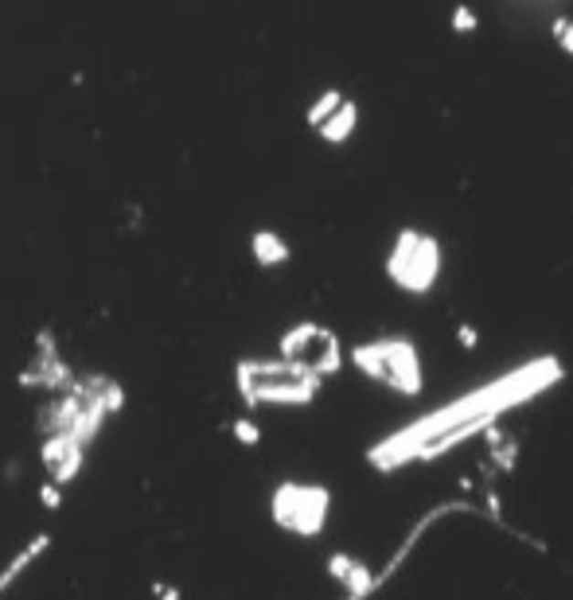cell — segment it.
Segmentation results:
<instances>
[{
	"mask_svg": "<svg viewBox=\"0 0 573 600\" xmlns=\"http://www.w3.org/2000/svg\"><path fill=\"white\" fill-rule=\"evenodd\" d=\"M340 106H344V98H340V90H328L324 98H320V101H316V106H313V110H308V121H313V125L320 129V125H324V121H328V117H332L335 110H340Z\"/></svg>",
	"mask_w": 573,
	"mask_h": 600,
	"instance_id": "obj_3",
	"label": "cell"
},
{
	"mask_svg": "<svg viewBox=\"0 0 573 600\" xmlns=\"http://www.w3.org/2000/svg\"><path fill=\"white\" fill-rule=\"evenodd\" d=\"M258 254L261 258H285V250H281V242H277V238H270V234H261V238H258Z\"/></svg>",
	"mask_w": 573,
	"mask_h": 600,
	"instance_id": "obj_5",
	"label": "cell"
},
{
	"mask_svg": "<svg viewBox=\"0 0 573 600\" xmlns=\"http://www.w3.org/2000/svg\"><path fill=\"white\" fill-rule=\"evenodd\" d=\"M557 43H562L566 51H573V24H566V20H557Z\"/></svg>",
	"mask_w": 573,
	"mask_h": 600,
	"instance_id": "obj_6",
	"label": "cell"
},
{
	"mask_svg": "<svg viewBox=\"0 0 573 600\" xmlns=\"http://www.w3.org/2000/svg\"><path fill=\"white\" fill-rule=\"evenodd\" d=\"M351 125H355V106H351V101H344V106L335 110L324 125H320V133H324L328 141H344V137L351 133Z\"/></svg>",
	"mask_w": 573,
	"mask_h": 600,
	"instance_id": "obj_2",
	"label": "cell"
},
{
	"mask_svg": "<svg viewBox=\"0 0 573 600\" xmlns=\"http://www.w3.org/2000/svg\"><path fill=\"white\" fill-rule=\"evenodd\" d=\"M433 261H437V254H433L430 242L406 238L398 246V254H394V273H402V281H409V285H414V281L425 285V281H430V273H433Z\"/></svg>",
	"mask_w": 573,
	"mask_h": 600,
	"instance_id": "obj_1",
	"label": "cell"
},
{
	"mask_svg": "<svg viewBox=\"0 0 573 600\" xmlns=\"http://www.w3.org/2000/svg\"><path fill=\"white\" fill-rule=\"evenodd\" d=\"M452 27H457V32H472V27H476V12L461 5L457 12H452Z\"/></svg>",
	"mask_w": 573,
	"mask_h": 600,
	"instance_id": "obj_4",
	"label": "cell"
}]
</instances>
